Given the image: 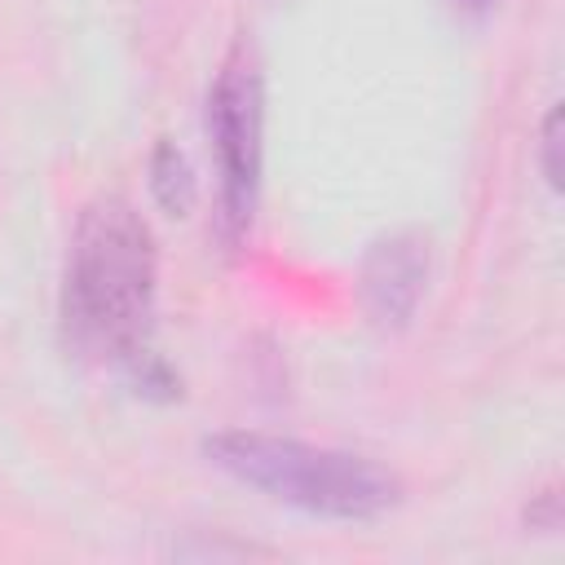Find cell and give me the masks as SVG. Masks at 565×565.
I'll use <instances>...</instances> for the list:
<instances>
[{"mask_svg": "<svg viewBox=\"0 0 565 565\" xmlns=\"http://www.w3.org/2000/svg\"><path fill=\"white\" fill-rule=\"evenodd\" d=\"M154 282L159 252L146 216L119 199H93L66 243L62 265V340L84 362L132 366L150 353V318H154Z\"/></svg>", "mask_w": 565, "mask_h": 565, "instance_id": "cell-1", "label": "cell"}, {"mask_svg": "<svg viewBox=\"0 0 565 565\" xmlns=\"http://www.w3.org/2000/svg\"><path fill=\"white\" fill-rule=\"evenodd\" d=\"M203 455L265 499L327 521H375L402 499V481L388 468L335 446L230 428L203 437Z\"/></svg>", "mask_w": 565, "mask_h": 565, "instance_id": "cell-2", "label": "cell"}, {"mask_svg": "<svg viewBox=\"0 0 565 565\" xmlns=\"http://www.w3.org/2000/svg\"><path fill=\"white\" fill-rule=\"evenodd\" d=\"M207 141L216 163L221 234L234 247L256 212L260 159H265V79L247 44H234L207 88Z\"/></svg>", "mask_w": 565, "mask_h": 565, "instance_id": "cell-3", "label": "cell"}, {"mask_svg": "<svg viewBox=\"0 0 565 565\" xmlns=\"http://www.w3.org/2000/svg\"><path fill=\"white\" fill-rule=\"evenodd\" d=\"M428 238L419 230H393L371 243V252L362 256L358 296L375 327L402 331L415 318L428 287Z\"/></svg>", "mask_w": 565, "mask_h": 565, "instance_id": "cell-4", "label": "cell"}, {"mask_svg": "<svg viewBox=\"0 0 565 565\" xmlns=\"http://www.w3.org/2000/svg\"><path fill=\"white\" fill-rule=\"evenodd\" d=\"M150 194L168 216H185L194 203V172L185 163V154L163 137L150 154Z\"/></svg>", "mask_w": 565, "mask_h": 565, "instance_id": "cell-5", "label": "cell"}, {"mask_svg": "<svg viewBox=\"0 0 565 565\" xmlns=\"http://www.w3.org/2000/svg\"><path fill=\"white\" fill-rule=\"evenodd\" d=\"M539 141H543V177H547V185L556 190V185H561V163H556V150H561V110H547Z\"/></svg>", "mask_w": 565, "mask_h": 565, "instance_id": "cell-6", "label": "cell"}, {"mask_svg": "<svg viewBox=\"0 0 565 565\" xmlns=\"http://www.w3.org/2000/svg\"><path fill=\"white\" fill-rule=\"evenodd\" d=\"M455 4H463V9H490L494 0H455Z\"/></svg>", "mask_w": 565, "mask_h": 565, "instance_id": "cell-7", "label": "cell"}]
</instances>
